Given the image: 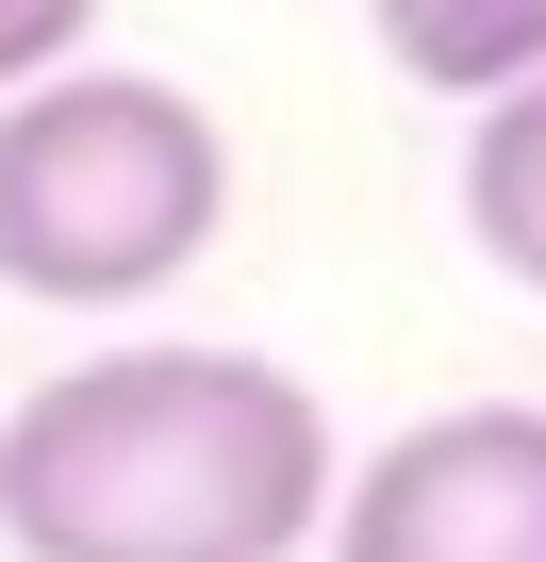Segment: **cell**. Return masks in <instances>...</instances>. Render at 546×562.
Returning a JSON list of instances; mask_svg holds the SVG:
<instances>
[{
  "label": "cell",
  "instance_id": "1",
  "mask_svg": "<svg viewBox=\"0 0 546 562\" xmlns=\"http://www.w3.org/2000/svg\"><path fill=\"white\" fill-rule=\"evenodd\" d=\"M348 447L265 348H100L0 414L18 562H299Z\"/></svg>",
  "mask_w": 546,
  "mask_h": 562
},
{
  "label": "cell",
  "instance_id": "2",
  "mask_svg": "<svg viewBox=\"0 0 546 562\" xmlns=\"http://www.w3.org/2000/svg\"><path fill=\"white\" fill-rule=\"evenodd\" d=\"M232 232V133L149 67L0 83V281L51 315H133Z\"/></svg>",
  "mask_w": 546,
  "mask_h": 562
},
{
  "label": "cell",
  "instance_id": "3",
  "mask_svg": "<svg viewBox=\"0 0 546 562\" xmlns=\"http://www.w3.org/2000/svg\"><path fill=\"white\" fill-rule=\"evenodd\" d=\"M332 562H546V414L530 397H464L414 414L398 447H365L315 513Z\"/></svg>",
  "mask_w": 546,
  "mask_h": 562
},
{
  "label": "cell",
  "instance_id": "4",
  "mask_svg": "<svg viewBox=\"0 0 546 562\" xmlns=\"http://www.w3.org/2000/svg\"><path fill=\"white\" fill-rule=\"evenodd\" d=\"M464 116H480V133H464V232H480L497 281L546 299V67L497 83V100H464Z\"/></svg>",
  "mask_w": 546,
  "mask_h": 562
},
{
  "label": "cell",
  "instance_id": "5",
  "mask_svg": "<svg viewBox=\"0 0 546 562\" xmlns=\"http://www.w3.org/2000/svg\"><path fill=\"white\" fill-rule=\"evenodd\" d=\"M365 34H381L398 83H431V100H497V83L546 67V0H365Z\"/></svg>",
  "mask_w": 546,
  "mask_h": 562
},
{
  "label": "cell",
  "instance_id": "6",
  "mask_svg": "<svg viewBox=\"0 0 546 562\" xmlns=\"http://www.w3.org/2000/svg\"><path fill=\"white\" fill-rule=\"evenodd\" d=\"M100 34V0H0V83H34V67H67Z\"/></svg>",
  "mask_w": 546,
  "mask_h": 562
}]
</instances>
